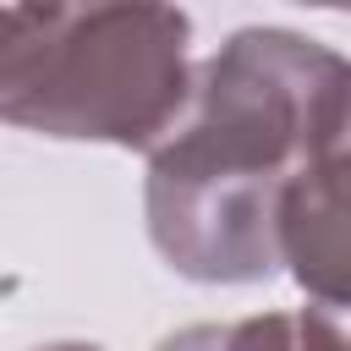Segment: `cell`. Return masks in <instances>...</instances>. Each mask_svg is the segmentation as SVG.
Segmentation results:
<instances>
[{
    "label": "cell",
    "mask_w": 351,
    "mask_h": 351,
    "mask_svg": "<svg viewBox=\"0 0 351 351\" xmlns=\"http://www.w3.org/2000/svg\"><path fill=\"white\" fill-rule=\"evenodd\" d=\"M291 236H296V274L324 296L351 302V165L313 170L291 192Z\"/></svg>",
    "instance_id": "obj_1"
}]
</instances>
